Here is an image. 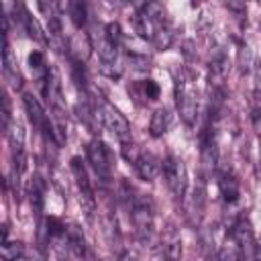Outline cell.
Returning <instances> with one entry per match:
<instances>
[{
    "label": "cell",
    "mask_w": 261,
    "mask_h": 261,
    "mask_svg": "<svg viewBox=\"0 0 261 261\" xmlns=\"http://www.w3.org/2000/svg\"><path fill=\"white\" fill-rule=\"evenodd\" d=\"M175 98H177V110L186 124L194 126L198 120V96L188 77L175 80Z\"/></svg>",
    "instance_id": "1"
},
{
    "label": "cell",
    "mask_w": 261,
    "mask_h": 261,
    "mask_svg": "<svg viewBox=\"0 0 261 261\" xmlns=\"http://www.w3.org/2000/svg\"><path fill=\"white\" fill-rule=\"evenodd\" d=\"M86 153H88V161L92 163L96 175L106 184V181L112 177V171H114V155H112V151L106 147L104 141L94 139V141L88 145Z\"/></svg>",
    "instance_id": "2"
},
{
    "label": "cell",
    "mask_w": 261,
    "mask_h": 261,
    "mask_svg": "<svg viewBox=\"0 0 261 261\" xmlns=\"http://www.w3.org/2000/svg\"><path fill=\"white\" fill-rule=\"evenodd\" d=\"M161 169H163V177H165L169 192L173 194V198L181 200L186 194V188H188V171H186L184 161L175 155H169L163 159Z\"/></svg>",
    "instance_id": "3"
},
{
    "label": "cell",
    "mask_w": 261,
    "mask_h": 261,
    "mask_svg": "<svg viewBox=\"0 0 261 261\" xmlns=\"http://www.w3.org/2000/svg\"><path fill=\"white\" fill-rule=\"evenodd\" d=\"M102 124L106 126V130H110L120 143H126L130 139V126H128V120L108 102H102L100 108H98V114H96Z\"/></svg>",
    "instance_id": "4"
},
{
    "label": "cell",
    "mask_w": 261,
    "mask_h": 261,
    "mask_svg": "<svg viewBox=\"0 0 261 261\" xmlns=\"http://www.w3.org/2000/svg\"><path fill=\"white\" fill-rule=\"evenodd\" d=\"M22 102H24V108H27V114H29L33 126H37V128L43 133V137H45L47 141H51V143L57 145V141H55V130H53V122L49 120V114H45L41 102H39L35 96H31V94H22Z\"/></svg>",
    "instance_id": "5"
},
{
    "label": "cell",
    "mask_w": 261,
    "mask_h": 261,
    "mask_svg": "<svg viewBox=\"0 0 261 261\" xmlns=\"http://www.w3.org/2000/svg\"><path fill=\"white\" fill-rule=\"evenodd\" d=\"M71 173L75 177V186L82 194V200H84V206H86V214L90 216L94 212V192H92V184H90V177H88V171H86V165L82 161V157H71Z\"/></svg>",
    "instance_id": "6"
},
{
    "label": "cell",
    "mask_w": 261,
    "mask_h": 261,
    "mask_svg": "<svg viewBox=\"0 0 261 261\" xmlns=\"http://www.w3.org/2000/svg\"><path fill=\"white\" fill-rule=\"evenodd\" d=\"M135 167H137V173L141 175V179L153 181L161 171V161L151 153H141L139 159L135 161Z\"/></svg>",
    "instance_id": "7"
},
{
    "label": "cell",
    "mask_w": 261,
    "mask_h": 261,
    "mask_svg": "<svg viewBox=\"0 0 261 261\" xmlns=\"http://www.w3.org/2000/svg\"><path fill=\"white\" fill-rule=\"evenodd\" d=\"M94 49L98 51L102 63H114V61H116V51H118V47L108 39L106 29H98V35H94Z\"/></svg>",
    "instance_id": "8"
},
{
    "label": "cell",
    "mask_w": 261,
    "mask_h": 261,
    "mask_svg": "<svg viewBox=\"0 0 261 261\" xmlns=\"http://www.w3.org/2000/svg\"><path fill=\"white\" fill-rule=\"evenodd\" d=\"M2 71L4 75L10 80L12 86H20V71H18V63H16V57L12 55L10 47H8V41L6 37H2Z\"/></svg>",
    "instance_id": "9"
},
{
    "label": "cell",
    "mask_w": 261,
    "mask_h": 261,
    "mask_svg": "<svg viewBox=\"0 0 261 261\" xmlns=\"http://www.w3.org/2000/svg\"><path fill=\"white\" fill-rule=\"evenodd\" d=\"M218 188H220V196H222V200H224L226 204L239 202V198H241V188H239V179H237L234 175L224 173V175L220 177V181H218Z\"/></svg>",
    "instance_id": "10"
},
{
    "label": "cell",
    "mask_w": 261,
    "mask_h": 261,
    "mask_svg": "<svg viewBox=\"0 0 261 261\" xmlns=\"http://www.w3.org/2000/svg\"><path fill=\"white\" fill-rule=\"evenodd\" d=\"M65 241H67V251H69L73 257H84V255H86V239H84L82 230H80L75 224L67 226Z\"/></svg>",
    "instance_id": "11"
},
{
    "label": "cell",
    "mask_w": 261,
    "mask_h": 261,
    "mask_svg": "<svg viewBox=\"0 0 261 261\" xmlns=\"http://www.w3.org/2000/svg\"><path fill=\"white\" fill-rule=\"evenodd\" d=\"M90 49H92L90 37L84 35V33H75L73 39H71V43H69V51H71V55L75 57V61H80V63L86 61L88 55H90Z\"/></svg>",
    "instance_id": "12"
},
{
    "label": "cell",
    "mask_w": 261,
    "mask_h": 261,
    "mask_svg": "<svg viewBox=\"0 0 261 261\" xmlns=\"http://www.w3.org/2000/svg\"><path fill=\"white\" fill-rule=\"evenodd\" d=\"M169 124H171V114H169V110H167V108H157V110L153 112V116H151L149 130H151L153 137H161L163 133H167Z\"/></svg>",
    "instance_id": "13"
},
{
    "label": "cell",
    "mask_w": 261,
    "mask_h": 261,
    "mask_svg": "<svg viewBox=\"0 0 261 261\" xmlns=\"http://www.w3.org/2000/svg\"><path fill=\"white\" fill-rule=\"evenodd\" d=\"M24 253H27V249H24V245L20 241H4L0 245L2 261H18V259L24 257Z\"/></svg>",
    "instance_id": "14"
},
{
    "label": "cell",
    "mask_w": 261,
    "mask_h": 261,
    "mask_svg": "<svg viewBox=\"0 0 261 261\" xmlns=\"http://www.w3.org/2000/svg\"><path fill=\"white\" fill-rule=\"evenodd\" d=\"M8 141H10V147H12V155H20L24 153V130L18 122H10L8 130Z\"/></svg>",
    "instance_id": "15"
},
{
    "label": "cell",
    "mask_w": 261,
    "mask_h": 261,
    "mask_svg": "<svg viewBox=\"0 0 261 261\" xmlns=\"http://www.w3.org/2000/svg\"><path fill=\"white\" fill-rule=\"evenodd\" d=\"M20 10H22V22H24V29H27L29 37H31V39H35V41H45V33H43L41 24L37 22V18H35V16H31L27 8H22V6H20Z\"/></svg>",
    "instance_id": "16"
},
{
    "label": "cell",
    "mask_w": 261,
    "mask_h": 261,
    "mask_svg": "<svg viewBox=\"0 0 261 261\" xmlns=\"http://www.w3.org/2000/svg\"><path fill=\"white\" fill-rule=\"evenodd\" d=\"M67 12L71 16V22L77 29H82L86 24V4L84 2H69L67 4Z\"/></svg>",
    "instance_id": "17"
},
{
    "label": "cell",
    "mask_w": 261,
    "mask_h": 261,
    "mask_svg": "<svg viewBox=\"0 0 261 261\" xmlns=\"http://www.w3.org/2000/svg\"><path fill=\"white\" fill-rule=\"evenodd\" d=\"M239 65H241V71H243V73L251 71V67L255 65V53L251 51V47H243V49H241Z\"/></svg>",
    "instance_id": "18"
},
{
    "label": "cell",
    "mask_w": 261,
    "mask_h": 261,
    "mask_svg": "<svg viewBox=\"0 0 261 261\" xmlns=\"http://www.w3.org/2000/svg\"><path fill=\"white\" fill-rule=\"evenodd\" d=\"M104 29H106L108 39H110V41H112L116 47H118V45L124 41V35H122V31H120V24H118V22H108Z\"/></svg>",
    "instance_id": "19"
},
{
    "label": "cell",
    "mask_w": 261,
    "mask_h": 261,
    "mask_svg": "<svg viewBox=\"0 0 261 261\" xmlns=\"http://www.w3.org/2000/svg\"><path fill=\"white\" fill-rule=\"evenodd\" d=\"M159 86H157V82H153V80H145L143 82V94L149 98V100H157L159 98Z\"/></svg>",
    "instance_id": "20"
},
{
    "label": "cell",
    "mask_w": 261,
    "mask_h": 261,
    "mask_svg": "<svg viewBox=\"0 0 261 261\" xmlns=\"http://www.w3.org/2000/svg\"><path fill=\"white\" fill-rule=\"evenodd\" d=\"M122 153H124V157H126L130 163H135V161L139 159V155H141V153L137 151V147H135L133 143H128V141L122 143Z\"/></svg>",
    "instance_id": "21"
},
{
    "label": "cell",
    "mask_w": 261,
    "mask_h": 261,
    "mask_svg": "<svg viewBox=\"0 0 261 261\" xmlns=\"http://www.w3.org/2000/svg\"><path fill=\"white\" fill-rule=\"evenodd\" d=\"M102 71L106 73V75H110V77H120V73H122V67L114 61V63H102Z\"/></svg>",
    "instance_id": "22"
},
{
    "label": "cell",
    "mask_w": 261,
    "mask_h": 261,
    "mask_svg": "<svg viewBox=\"0 0 261 261\" xmlns=\"http://www.w3.org/2000/svg\"><path fill=\"white\" fill-rule=\"evenodd\" d=\"M251 120H253V126H255V130H257V135L261 137V108H255V110L251 112Z\"/></svg>",
    "instance_id": "23"
},
{
    "label": "cell",
    "mask_w": 261,
    "mask_h": 261,
    "mask_svg": "<svg viewBox=\"0 0 261 261\" xmlns=\"http://www.w3.org/2000/svg\"><path fill=\"white\" fill-rule=\"evenodd\" d=\"M255 65H257V84H261V59Z\"/></svg>",
    "instance_id": "24"
},
{
    "label": "cell",
    "mask_w": 261,
    "mask_h": 261,
    "mask_svg": "<svg viewBox=\"0 0 261 261\" xmlns=\"http://www.w3.org/2000/svg\"><path fill=\"white\" fill-rule=\"evenodd\" d=\"M257 251H259V249H257ZM253 261H261V251H259V255H255V259H253Z\"/></svg>",
    "instance_id": "25"
}]
</instances>
